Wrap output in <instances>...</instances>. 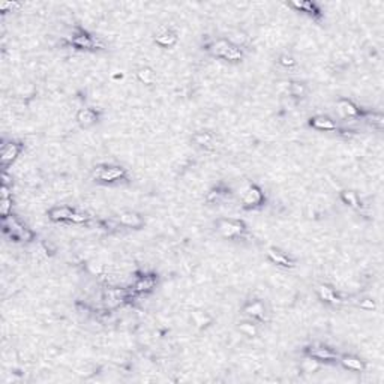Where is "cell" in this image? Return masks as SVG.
Masks as SVG:
<instances>
[{
	"label": "cell",
	"mask_w": 384,
	"mask_h": 384,
	"mask_svg": "<svg viewBox=\"0 0 384 384\" xmlns=\"http://www.w3.org/2000/svg\"><path fill=\"white\" fill-rule=\"evenodd\" d=\"M207 50L210 51V54L213 57L224 59L231 63H237V62L243 60L242 48L237 44H233L231 41H227V39H218L216 42L210 44V47Z\"/></svg>",
	"instance_id": "1"
},
{
	"label": "cell",
	"mask_w": 384,
	"mask_h": 384,
	"mask_svg": "<svg viewBox=\"0 0 384 384\" xmlns=\"http://www.w3.org/2000/svg\"><path fill=\"white\" fill-rule=\"evenodd\" d=\"M341 198L345 204H348L353 209H360V203H359V198L357 195L353 191H342L341 192Z\"/></svg>",
	"instance_id": "24"
},
{
	"label": "cell",
	"mask_w": 384,
	"mask_h": 384,
	"mask_svg": "<svg viewBox=\"0 0 384 384\" xmlns=\"http://www.w3.org/2000/svg\"><path fill=\"white\" fill-rule=\"evenodd\" d=\"M99 116L93 108H81L77 113V122L80 123L81 128H90L98 122Z\"/></svg>",
	"instance_id": "10"
},
{
	"label": "cell",
	"mask_w": 384,
	"mask_h": 384,
	"mask_svg": "<svg viewBox=\"0 0 384 384\" xmlns=\"http://www.w3.org/2000/svg\"><path fill=\"white\" fill-rule=\"evenodd\" d=\"M192 141L197 144V146H200V147H204V149H207V150H213L215 147H216V144H215V137L210 134V132H197V134H194L192 135Z\"/></svg>",
	"instance_id": "14"
},
{
	"label": "cell",
	"mask_w": 384,
	"mask_h": 384,
	"mask_svg": "<svg viewBox=\"0 0 384 384\" xmlns=\"http://www.w3.org/2000/svg\"><path fill=\"white\" fill-rule=\"evenodd\" d=\"M92 179L101 183H113L126 179V170L119 165H99L92 171Z\"/></svg>",
	"instance_id": "2"
},
{
	"label": "cell",
	"mask_w": 384,
	"mask_h": 384,
	"mask_svg": "<svg viewBox=\"0 0 384 384\" xmlns=\"http://www.w3.org/2000/svg\"><path fill=\"white\" fill-rule=\"evenodd\" d=\"M119 222L125 227H129V228H140L144 224L141 216L135 212H122L119 215Z\"/></svg>",
	"instance_id": "16"
},
{
	"label": "cell",
	"mask_w": 384,
	"mask_h": 384,
	"mask_svg": "<svg viewBox=\"0 0 384 384\" xmlns=\"http://www.w3.org/2000/svg\"><path fill=\"white\" fill-rule=\"evenodd\" d=\"M21 152V144L18 143H6L2 146V153H0V161L3 167H8L9 164H12L14 161L17 159V156Z\"/></svg>",
	"instance_id": "7"
},
{
	"label": "cell",
	"mask_w": 384,
	"mask_h": 384,
	"mask_svg": "<svg viewBox=\"0 0 384 384\" xmlns=\"http://www.w3.org/2000/svg\"><path fill=\"white\" fill-rule=\"evenodd\" d=\"M156 276L155 275H146V276H140L134 285V291L135 293H149L153 288L156 287Z\"/></svg>",
	"instance_id": "13"
},
{
	"label": "cell",
	"mask_w": 384,
	"mask_h": 384,
	"mask_svg": "<svg viewBox=\"0 0 384 384\" xmlns=\"http://www.w3.org/2000/svg\"><path fill=\"white\" fill-rule=\"evenodd\" d=\"M218 231L225 239H236L246 231V225L237 219H221L218 222Z\"/></svg>",
	"instance_id": "4"
},
{
	"label": "cell",
	"mask_w": 384,
	"mask_h": 384,
	"mask_svg": "<svg viewBox=\"0 0 384 384\" xmlns=\"http://www.w3.org/2000/svg\"><path fill=\"white\" fill-rule=\"evenodd\" d=\"M242 204L246 209H254L260 207L264 203V194L261 191V188H258L257 185H248L240 195Z\"/></svg>",
	"instance_id": "5"
},
{
	"label": "cell",
	"mask_w": 384,
	"mask_h": 384,
	"mask_svg": "<svg viewBox=\"0 0 384 384\" xmlns=\"http://www.w3.org/2000/svg\"><path fill=\"white\" fill-rule=\"evenodd\" d=\"M71 45L75 47V48H80V50H93L98 47L96 41L86 32H78L75 33L72 38H71Z\"/></svg>",
	"instance_id": "8"
},
{
	"label": "cell",
	"mask_w": 384,
	"mask_h": 384,
	"mask_svg": "<svg viewBox=\"0 0 384 384\" xmlns=\"http://www.w3.org/2000/svg\"><path fill=\"white\" fill-rule=\"evenodd\" d=\"M20 5L18 3H2L0 5V9L2 11H6V9H14V8H18Z\"/></svg>",
	"instance_id": "31"
},
{
	"label": "cell",
	"mask_w": 384,
	"mask_h": 384,
	"mask_svg": "<svg viewBox=\"0 0 384 384\" xmlns=\"http://www.w3.org/2000/svg\"><path fill=\"white\" fill-rule=\"evenodd\" d=\"M239 330L245 335V336H249V338H254L258 333V329L254 323H240L239 324Z\"/></svg>",
	"instance_id": "25"
},
{
	"label": "cell",
	"mask_w": 384,
	"mask_h": 384,
	"mask_svg": "<svg viewBox=\"0 0 384 384\" xmlns=\"http://www.w3.org/2000/svg\"><path fill=\"white\" fill-rule=\"evenodd\" d=\"M339 362H341V365H342L345 369H348V371H357V372L365 371V363H363V360H360V359L356 357V356H341V357H339Z\"/></svg>",
	"instance_id": "20"
},
{
	"label": "cell",
	"mask_w": 384,
	"mask_h": 384,
	"mask_svg": "<svg viewBox=\"0 0 384 384\" xmlns=\"http://www.w3.org/2000/svg\"><path fill=\"white\" fill-rule=\"evenodd\" d=\"M137 78L141 84L144 86H153L156 81V74L152 68L149 66H141L137 69Z\"/></svg>",
	"instance_id": "19"
},
{
	"label": "cell",
	"mask_w": 384,
	"mask_h": 384,
	"mask_svg": "<svg viewBox=\"0 0 384 384\" xmlns=\"http://www.w3.org/2000/svg\"><path fill=\"white\" fill-rule=\"evenodd\" d=\"M48 216L51 221H56V222H63V221H71V222H75V224H81V222H86L87 221V216L84 213H78L75 212L74 209H69V207H54L48 212Z\"/></svg>",
	"instance_id": "3"
},
{
	"label": "cell",
	"mask_w": 384,
	"mask_h": 384,
	"mask_svg": "<svg viewBox=\"0 0 384 384\" xmlns=\"http://www.w3.org/2000/svg\"><path fill=\"white\" fill-rule=\"evenodd\" d=\"M306 354L309 357L315 359L317 362H327L329 363V362L339 360V356L336 353L329 347H324V345H312L306 350Z\"/></svg>",
	"instance_id": "6"
},
{
	"label": "cell",
	"mask_w": 384,
	"mask_h": 384,
	"mask_svg": "<svg viewBox=\"0 0 384 384\" xmlns=\"http://www.w3.org/2000/svg\"><path fill=\"white\" fill-rule=\"evenodd\" d=\"M155 42L161 47H173L177 42V33L170 27H161L159 32L155 35Z\"/></svg>",
	"instance_id": "9"
},
{
	"label": "cell",
	"mask_w": 384,
	"mask_h": 384,
	"mask_svg": "<svg viewBox=\"0 0 384 384\" xmlns=\"http://www.w3.org/2000/svg\"><path fill=\"white\" fill-rule=\"evenodd\" d=\"M317 293H318L321 300H324V302H327V303H332V305L342 303V300L336 296V293L329 287V285H323V284H320V285L317 287Z\"/></svg>",
	"instance_id": "21"
},
{
	"label": "cell",
	"mask_w": 384,
	"mask_h": 384,
	"mask_svg": "<svg viewBox=\"0 0 384 384\" xmlns=\"http://www.w3.org/2000/svg\"><path fill=\"white\" fill-rule=\"evenodd\" d=\"M243 312L252 318V320H264V315H266V306L261 300H255V302H251L245 306Z\"/></svg>",
	"instance_id": "12"
},
{
	"label": "cell",
	"mask_w": 384,
	"mask_h": 384,
	"mask_svg": "<svg viewBox=\"0 0 384 384\" xmlns=\"http://www.w3.org/2000/svg\"><path fill=\"white\" fill-rule=\"evenodd\" d=\"M224 195L225 192H222L221 189H213V191H210L207 194V201L212 203V204H216V203H219L224 198Z\"/></svg>",
	"instance_id": "27"
},
{
	"label": "cell",
	"mask_w": 384,
	"mask_h": 384,
	"mask_svg": "<svg viewBox=\"0 0 384 384\" xmlns=\"http://www.w3.org/2000/svg\"><path fill=\"white\" fill-rule=\"evenodd\" d=\"M359 306H360L362 309H365V311H372V309L377 308V305H375V302H374L372 299H365V300H362V302L359 303Z\"/></svg>",
	"instance_id": "30"
},
{
	"label": "cell",
	"mask_w": 384,
	"mask_h": 384,
	"mask_svg": "<svg viewBox=\"0 0 384 384\" xmlns=\"http://www.w3.org/2000/svg\"><path fill=\"white\" fill-rule=\"evenodd\" d=\"M302 368H303V371H305V372H314V371H317L320 366H318V362H317L315 359H312V357H309V356H308V359L303 362Z\"/></svg>",
	"instance_id": "26"
},
{
	"label": "cell",
	"mask_w": 384,
	"mask_h": 384,
	"mask_svg": "<svg viewBox=\"0 0 384 384\" xmlns=\"http://www.w3.org/2000/svg\"><path fill=\"white\" fill-rule=\"evenodd\" d=\"M267 257L272 263L281 266V267H294V261L290 260L287 255H284L281 251L275 249V248H269L267 249Z\"/></svg>",
	"instance_id": "18"
},
{
	"label": "cell",
	"mask_w": 384,
	"mask_h": 384,
	"mask_svg": "<svg viewBox=\"0 0 384 384\" xmlns=\"http://www.w3.org/2000/svg\"><path fill=\"white\" fill-rule=\"evenodd\" d=\"M363 119H365L369 125H372V126H375V128L381 129L384 126V117L383 114H380V113H368V114L363 116Z\"/></svg>",
	"instance_id": "23"
},
{
	"label": "cell",
	"mask_w": 384,
	"mask_h": 384,
	"mask_svg": "<svg viewBox=\"0 0 384 384\" xmlns=\"http://www.w3.org/2000/svg\"><path fill=\"white\" fill-rule=\"evenodd\" d=\"M288 95L293 98H303L306 95V86L300 81H291L288 84Z\"/></svg>",
	"instance_id": "22"
},
{
	"label": "cell",
	"mask_w": 384,
	"mask_h": 384,
	"mask_svg": "<svg viewBox=\"0 0 384 384\" xmlns=\"http://www.w3.org/2000/svg\"><path fill=\"white\" fill-rule=\"evenodd\" d=\"M279 65L284 66V68H293V66H296V59H294L291 54L284 53V54L279 57Z\"/></svg>",
	"instance_id": "28"
},
{
	"label": "cell",
	"mask_w": 384,
	"mask_h": 384,
	"mask_svg": "<svg viewBox=\"0 0 384 384\" xmlns=\"http://www.w3.org/2000/svg\"><path fill=\"white\" fill-rule=\"evenodd\" d=\"M309 126L318 131H336V123L327 116H314L309 119Z\"/></svg>",
	"instance_id": "15"
},
{
	"label": "cell",
	"mask_w": 384,
	"mask_h": 384,
	"mask_svg": "<svg viewBox=\"0 0 384 384\" xmlns=\"http://www.w3.org/2000/svg\"><path fill=\"white\" fill-rule=\"evenodd\" d=\"M12 207V197L11 198H2V213L3 218L9 216V209Z\"/></svg>",
	"instance_id": "29"
},
{
	"label": "cell",
	"mask_w": 384,
	"mask_h": 384,
	"mask_svg": "<svg viewBox=\"0 0 384 384\" xmlns=\"http://www.w3.org/2000/svg\"><path fill=\"white\" fill-rule=\"evenodd\" d=\"M290 6L300 11V12H305V14L314 17V18L321 15V11L318 9V6L315 3H312V2H291Z\"/></svg>",
	"instance_id": "17"
},
{
	"label": "cell",
	"mask_w": 384,
	"mask_h": 384,
	"mask_svg": "<svg viewBox=\"0 0 384 384\" xmlns=\"http://www.w3.org/2000/svg\"><path fill=\"white\" fill-rule=\"evenodd\" d=\"M336 108H338V113L342 117H347V119H353V117H359L360 116L359 108L353 104L350 99H339L336 102Z\"/></svg>",
	"instance_id": "11"
}]
</instances>
